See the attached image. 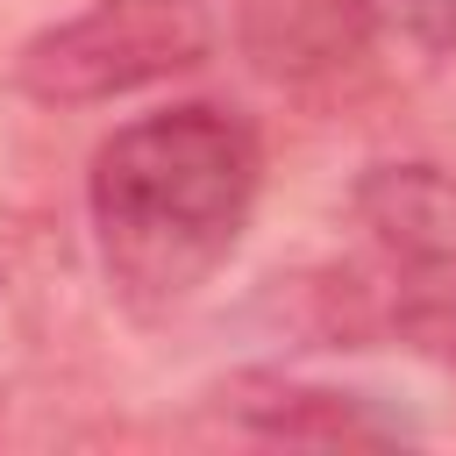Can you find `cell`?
<instances>
[{"label": "cell", "instance_id": "1", "mask_svg": "<svg viewBox=\"0 0 456 456\" xmlns=\"http://www.w3.org/2000/svg\"><path fill=\"white\" fill-rule=\"evenodd\" d=\"M256 192L264 142L249 114L221 100H178L114 128L86 171V221L107 292L142 321L178 314L242 249Z\"/></svg>", "mask_w": 456, "mask_h": 456}, {"label": "cell", "instance_id": "2", "mask_svg": "<svg viewBox=\"0 0 456 456\" xmlns=\"http://www.w3.org/2000/svg\"><path fill=\"white\" fill-rule=\"evenodd\" d=\"M214 57L207 0H93L50 28H36L7 78L36 107H100L164 78H185Z\"/></svg>", "mask_w": 456, "mask_h": 456}, {"label": "cell", "instance_id": "3", "mask_svg": "<svg viewBox=\"0 0 456 456\" xmlns=\"http://www.w3.org/2000/svg\"><path fill=\"white\" fill-rule=\"evenodd\" d=\"M235 50L285 100L349 107L385 78V14L378 0H242Z\"/></svg>", "mask_w": 456, "mask_h": 456}, {"label": "cell", "instance_id": "4", "mask_svg": "<svg viewBox=\"0 0 456 456\" xmlns=\"http://www.w3.org/2000/svg\"><path fill=\"white\" fill-rule=\"evenodd\" d=\"M349 214L385 278L456 256V171L428 157H385L349 185Z\"/></svg>", "mask_w": 456, "mask_h": 456}, {"label": "cell", "instance_id": "5", "mask_svg": "<svg viewBox=\"0 0 456 456\" xmlns=\"http://www.w3.org/2000/svg\"><path fill=\"white\" fill-rule=\"evenodd\" d=\"M214 406L264 442H314V449H392V442H406V428L385 420L363 392L306 385V378H285V370H235V378L214 385Z\"/></svg>", "mask_w": 456, "mask_h": 456}, {"label": "cell", "instance_id": "6", "mask_svg": "<svg viewBox=\"0 0 456 456\" xmlns=\"http://www.w3.org/2000/svg\"><path fill=\"white\" fill-rule=\"evenodd\" d=\"M385 335H399L413 356H428L456 378V256L385 278Z\"/></svg>", "mask_w": 456, "mask_h": 456}, {"label": "cell", "instance_id": "7", "mask_svg": "<svg viewBox=\"0 0 456 456\" xmlns=\"http://www.w3.org/2000/svg\"><path fill=\"white\" fill-rule=\"evenodd\" d=\"M385 14L406 28L413 50H428V57L456 50V0H385Z\"/></svg>", "mask_w": 456, "mask_h": 456}]
</instances>
